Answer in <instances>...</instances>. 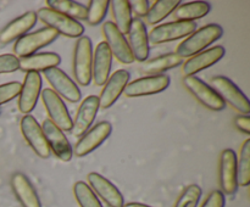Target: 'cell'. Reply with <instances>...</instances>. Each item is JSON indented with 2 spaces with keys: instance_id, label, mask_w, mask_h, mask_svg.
Instances as JSON below:
<instances>
[{
  "instance_id": "6da1fadb",
  "label": "cell",
  "mask_w": 250,
  "mask_h": 207,
  "mask_svg": "<svg viewBox=\"0 0 250 207\" xmlns=\"http://www.w3.org/2000/svg\"><path fill=\"white\" fill-rule=\"evenodd\" d=\"M222 33H224V31L219 24H207L190 36H188L187 39H185L177 46L176 54L182 58L192 57V56L202 53V50H204L205 48L211 45L214 41L221 38Z\"/></svg>"
},
{
  "instance_id": "7a4b0ae2",
  "label": "cell",
  "mask_w": 250,
  "mask_h": 207,
  "mask_svg": "<svg viewBox=\"0 0 250 207\" xmlns=\"http://www.w3.org/2000/svg\"><path fill=\"white\" fill-rule=\"evenodd\" d=\"M93 48L89 37L82 36L78 38L73 55V73L78 84L87 87L92 82Z\"/></svg>"
},
{
  "instance_id": "3957f363",
  "label": "cell",
  "mask_w": 250,
  "mask_h": 207,
  "mask_svg": "<svg viewBox=\"0 0 250 207\" xmlns=\"http://www.w3.org/2000/svg\"><path fill=\"white\" fill-rule=\"evenodd\" d=\"M37 19L45 23L58 34L68 38H81L84 33V27L76 19L53 11L49 7H42L37 12Z\"/></svg>"
},
{
  "instance_id": "277c9868",
  "label": "cell",
  "mask_w": 250,
  "mask_h": 207,
  "mask_svg": "<svg viewBox=\"0 0 250 207\" xmlns=\"http://www.w3.org/2000/svg\"><path fill=\"white\" fill-rule=\"evenodd\" d=\"M211 88L217 93L225 104H229L241 113L247 114L250 112V102L244 93L227 77L216 75L211 79Z\"/></svg>"
},
{
  "instance_id": "5b68a950",
  "label": "cell",
  "mask_w": 250,
  "mask_h": 207,
  "mask_svg": "<svg viewBox=\"0 0 250 207\" xmlns=\"http://www.w3.org/2000/svg\"><path fill=\"white\" fill-rule=\"evenodd\" d=\"M197 29L195 22H183V21H173L168 23H163L160 26H156L151 29L148 34V41L153 45L168 43V41L177 40V39L185 38L194 33Z\"/></svg>"
},
{
  "instance_id": "8992f818",
  "label": "cell",
  "mask_w": 250,
  "mask_h": 207,
  "mask_svg": "<svg viewBox=\"0 0 250 207\" xmlns=\"http://www.w3.org/2000/svg\"><path fill=\"white\" fill-rule=\"evenodd\" d=\"M58 38V33L49 27L39 29L33 33L22 36L17 39L14 45V53L16 57H26V56L33 55L37 50L48 46Z\"/></svg>"
},
{
  "instance_id": "52a82bcc",
  "label": "cell",
  "mask_w": 250,
  "mask_h": 207,
  "mask_svg": "<svg viewBox=\"0 0 250 207\" xmlns=\"http://www.w3.org/2000/svg\"><path fill=\"white\" fill-rule=\"evenodd\" d=\"M41 96L44 107L50 117L49 119L62 132H70L72 129L73 121L62 99L51 89H44L41 93Z\"/></svg>"
},
{
  "instance_id": "ba28073f",
  "label": "cell",
  "mask_w": 250,
  "mask_h": 207,
  "mask_svg": "<svg viewBox=\"0 0 250 207\" xmlns=\"http://www.w3.org/2000/svg\"><path fill=\"white\" fill-rule=\"evenodd\" d=\"M183 83H185L188 92L200 104L204 105L209 110H212V111H221L226 106L224 100L217 95V93L209 84H207L204 80L200 79V78L195 77V75H187L183 79Z\"/></svg>"
},
{
  "instance_id": "9c48e42d",
  "label": "cell",
  "mask_w": 250,
  "mask_h": 207,
  "mask_svg": "<svg viewBox=\"0 0 250 207\" xmlns=\"http://www.w3.org/2000/svg\"><path fill=\"white\" fill-rule=\"evenodd\" d=\"M20 127H21L22 135L26 139L32 150L36 152V155H38L41 158H48L51 151L46 143L42 127L39 126L37 119L32 114H24L22 117Z\"/></svg>"
},
{
  "instance_id": "30bf717a",
  "label": "cell",
  "mask_w": 250,
  "mask_h": 207,
  "mask_svg": "<svg viewBox=\"0 0 250 207\" xmlns=\"http://www.w3.org/2000/svg\"><path fill=\"white\" fill-rule=\"evenodd\" d=\"M46 80L53 88V92L60 97H63L70 102H78L81 100V90L75 82L63 72L62 70L58 67L50 68V70L44 71Z\"/></svg>"
},
{
  "instance_id": "8fae6325",
  "label": "cell",
  "mask_w": 250,
  "mask_h": 207,
  "mask_svg": "<svg viewBox=\"0 0 250 207\" xmlns=\"http://www.w3.org/2000/svg\"><path fill=\"white\" fill-rule=\"evenodd\" d=\"M41 127L50 151H53L56 157L63 162L71 161L73 156V150L63 132L59 129L50 119H45Z\"/></svg>"
},
{
  "instance_id": "7c38bea8",
  "label": "cell",
  "mask_w": 250,
  "mask_h": 207,
  "mask_svg": "<svg viewBox=\"0 0 250 207\" xmlns=\"http://www.w3.org/2000/svg\"><path fill=\"white\" fill-rule=\"evenodd\" d=\"M170 85V77L167 75H154L132 80L125 88V95L128 97L146 96L164 92Z\"/></svg>"
},
{
  "instance_id": "4fadbf2b",
  "label": "cell",
  "mask_w": 250,
  "mask_h": 207,
  "mask_svg": "<svg viewBox=\"0 0 250 207\" xmlns=\"http://www.w3.org/2000/svg\"><path fill=\"white\" fill-rule=\"evenodd\" d=\"M111 131L112 126L109 122H100L93 128L88 129L75 145V151H73L75 155L82 157L94 151L109 138Z\"/></svg>"
},
{
  "instance_id": "5bb4252c",
  "label": "cell",
  "mask_w": 250,
  "mask_h": 207,
  "mask_svg": "<svg viewBox=\"0 0 250 207\" xmlns=\"http://www.w3.org/2000/svg\"><path fill=\"white\" fill-rule=\"evenodd\" d=\"M103 33L105 37V43L111 51L112 56L117 58L121 63H132L134 61L133 55L131 53L128 43L124 34L116 28L114 22H105L103 26Z\"/></svg>"
},
{
  "instance_id": "9a60e30c",
  "label": "cell",
  "mask_w": 250,
  "mask_h": 207,
  "mask_svg": "<svg viewBox=\"0 0 250 207\" xmlns=\"http://www.w3.org/2000/svg\"><path fill=\"white\" fill-rule=\"evenodd\" d=\"M90 189L97 194L109 207H124V195L119 189L99 173L92 172L87 177Z\"/></svg>"
},
{
  "instance_id": "2e32d148",
  "label": "cell",
  "mask_w": 250,
  "mask_h": 207,
  "mask_svg": "<svg viewBox=\"0 0 250 207\" xmlns=\"http://www.w3.org/2000/svg\"><path fill=\"white\" fill-rule=\"evenodd\" d=\"M128 46L134 60L144 62L149 56V41L146 26L141 19H132L128 29Z\"/></svg>"
},
{
  "instance_id": "e0dca14e",
  "label": "cell",
  "mask_w": 250,
  "mask_h": 207,
  "mask_svg": "<svg viewBox=\"0 0 250 207\" xmlns=\"http://www.w3.org/2000/svg\"><path fill=\"white\" fill-rule=\"evenodd\" d=\"M42 90V75L38 72H28L21 84L19 94V110L24 114H28L36 107Z\"/></svg>"
},
{
  "instance_id": "ac0fdd59",
  "label": "cell",
  "mask_w": 250,
  "mask_h": 207,
  "mask_svg": "<svg viewBox=\"0 0 250 207\" xmlns=\"http://www.w3.org/2000/svg\"><path fill=\"white\" fill-rule=\"evenodd\" d=\"M129 72L126 70H119L107 78L106 83L102 90L99 96V107L102 109H109L116 102L125 88L128 84Z\"/></svg>"
},
{
  "instance_id": "d6986e66",
  "label": "cell",
  "mask_w": 250,
  "mask_h": 207,
  "mask_svg": "<svg viewBox=\"0 0 250 207\" xmlns=\"http://www.w3.org/2000/svg\"><path fill=\"white\" fill-rule=\"evenodd\" d=\"M220 185L225 194L233 195L237 191V156L232 149L222 151L220 157Z\"/></svg>"
},
{
  "instance_id": "ffe728a7",
  "label": "cell",
  "mask_w": 250,
  "mask_h": 207,
  "mask_svg": "<svg viewBox=\"0 0 250 207\" xmlns=\"http://www.w3.org/2000/svg\"><path fill=\"white\" fill-rule=\"evenodd\" d=\"M98 110H99V97L97 95H89L85 97L78 107L71 132L76 136H82L92 126Z\"/></svg>"
},
{
  "instance_id": "44dd1931",
  "label": "cell",
  "mask_w": 250,
  "mask_h": 207,
  "mask_svg": "<svg viewBox=\"0 0 250 207\" xmlns=\"http://www.w3.org/2000/svg\"><path fill=\"white\" fill-rule=\"evenodd\" d=\"M112 65V54L107 48L106 43L102 41L95 48L92 63V79L94 84L104 85L110 77V71Z\"/></svg>"
},
{
  "instance_id": "7402d4cb",
  "label": "cell",
  "mask_w": 250,
  "mask_h": 207,
  "mask_svg": "<svg viewBox=\"0 0 250 207\" xmlns=\"http://www.w3.org/2000/svg\"><path fill=\"white\" fill-rule=\"evenodd\" d=\"M224 56L225 48L220 45L202 51V53L192 56V57H189L186 61L185 65H183V73L186 75V77L187 75H194L195 73L200 72V71L205 70V68L219 62Z\"/></svg>"
},
{
  "instance_id": "603a6c76",
  "label": "cell",
  "mask_w": 250,
  "mask_h": 207,
  "mask_svg": "<svg viewBox=\"0 0 250 207\" xmlns=\"http://www.w3.org/2000/svg\"><path fill=\"white\" fill-rule=\"evenodd\" d=\"M11 188L22 207H42L38 194L23 173H15L11 177Z\"/></svg>"
},
{
  "instance_id": "cb8c5ba5",
  "label": "cell",
  "mask_w": 250,
  "mask_h": 207,
  "mask_svg": "<svg viewBox=\"0 0 250 207\" xmlns=\"http://www.w3.org/2000/svg\"><path fill=\"white\" fill-rule=\"evenodd\" d=\"M36 22L37 14L33 11L26 12L22 16L17 17L16 19L10 22L7 26H5L2 31L0 32V44L5 45V44L16 40L17 38H21L36 24Z\"/></svg>"
},
{
  "instance_id": "d4e9b609",
  "label": "cell",
  "mask_w": 250,
  "mask_h": 207,
  "mask_svg": "<svg viewBox=\"0 0 250 207\" xmlns=\"http://www.w3.org/2000/svg\"><path fill=\"white\" fill-rule=\"evenodd\" d=\"M20 60V70L23 72H44L50 68L58 67L60 65V56L55 53H41L21 57Z\"/></svg>"
},
{
  "instance_id": "484cf974",
  "label": "cell",
  "mask_w": 250,
  "mask_h": 207,
  "mask_svg": "<svg viewBox=\"0 0 250 207\" xmlns=\"http://www.w3.org/2000/svg\"><path fill=\"white\" fill-rule=\"evenodd\" d=\"M211 10L209 2L207 1H192L182 4L173 11V16L177 21L193 22V19H203Z\"/></svg>"
},
{
  "instance_id": "4316f807",
  "label": "cell",
  "mask_w": 250,
  "mask_h": 207,
  "mask_svg": "<svg viewBox=\"0 0 250 207\" xmlns=\"http://www.w3.org/2000/svg\"><path fill=\"white\" fill-rule=\"evenodd\" d=\"M111 7L112 17H114L115 26L122 34L128 33L129 26L132 23V11L128 0H112L109 2Z\"/></svg>"
},
{
  "instance_id": "83f0119b",
  "label": "cell",
  "mask_w": 250,
  "mask_h": 207,
  "mask_svg": "<svg viewBox=\"0 0 250 207\" xmlns=\"http://www.w3.org/2000/svg\"><path fill=\"white\" fill-rule=\"evenodd\" d=\"M182 62L183 58L180 57L177 54H165V55L158 56V57L148 61L146 65H143L142 71L144 73H148V75H159V73H163L164 71L171 70V68L182 65Z\"/></svg>"
},
{
  "instance_id": "f1b7e54d",
  "label": "cell",
  "mask_w": 250,
  "mask_h": 207,
  "mask_svg": "<svg viewBox=\"0 0 250 207\" xmlns=\"http://www.w3.org/2000/svg\"><path fill=\"white\" fill-rule=\"evenodd\" d=\"M46 5L53 11L70 17L73 19H85L87 16V7L77 1L71 0H48Z\"/></svg>"
},
{
  "instance_id": "f546056e",
  "label": "cell",
  "mask_w": 250,
  "mask_h": 207,
  "mask_svg": "<svg viewBox=\"0 0 250 207\" xmlns=\"http://www.w3.org/2000/svg\"><path fill=\"white\" fill-rule=\"evenodd\" d=\"M181 5L178 0H158L149 7L146 19L149 24H156L163 21L164 19L172 14L176 9Z\"/></svg>"
},
{
  "instance_id": "4dcf8cb0",
  "label": "cell",
  "mask_w": 250,
  "mask_h": 207,
  "mask_svg": "<svg viewBox=\"0 0 250 207\" xmlns=\"http://www.w3.org/2000/svg\"><path fill=\"white\" fill-rule=\"evenodd\" d=\"M237 184L241 187L250 184V139L243 143L237 161Z\"/></svg>"
},
{
  "instance_id": "1f68e13d",
  "label": "cell",
  "mask_w": 250,
  "mask_h": 207,
  "mask_svg": "<svg viewBox=\"0 0 250 207\" xmlns=\"http://www.w3.org/2000/svg\"><path fill=\"white\" fill-rule=\"evenodd\" d=\"M73 194H75V197L80 207H103L102 202L99 201L94 191L90 189L87 183L82 182V180L75 183Z\"/></svg>"
},
{
  "instance_id": "d6a6232c",
  "label": "cell",
  "mask_w": 250,
  "mask_h": 207,
  "mask_svg": "<svg viewBox=\"0 0 250 207\" xmlns=\"http://www.w3.org/2000/svg\"><path fill=\"white\" fill-rule=\"evenodd\" d=\"M109 2L107 0H92L88 2L87 16H85V21L88 22V24L97 26L104 19L109 10Z\"/></svg>"
},
{
  "instance_id": "836d02e7",
  "label": "cell",
  "mask_w": 250,
  "mask_h": 207,
  "mask_svg": "<svg viewBox=\"0 0 250 207\" xmlns=\"http://www.w3.org/2000/svg\"><path fill=\"white\" fill-rule=\"evenodd\" d=\"M202 197V189L197 184L188 185L176 201L175 207H197Z\"/></svg>"
},
{
  "instance_id": "e575fe53",
  "label": "cell",
  "mask_w": 250,
  "mask_h": 207,
  "mask_svg": "<svg viewBox=\"0 0 250 207\" xmlns=\"http://www.w3.org/2000/svg\"><path fill=\"white\" fill-rule=\"evenodd\" d=\"M21 92V83L10 82L0 85V106L19 96Z\"/></svg>"
},
{
  "instance_id": "d590c367",
  "label": "cell",
  "mask_w": 250,
  "mask_h": 207,
  "mask_svg": "<svg viewBox=\"0 0 250 207\" xmlns=\"http://www.w3.org/2000/svg\"><path fill=\"white\" fill-rule=\"evenodd\" d=\"M20 70V60L12 54L0 55V75L2 73H11Z\"/></svg>"
},
{
  "instance_id": "8d00e7d4",
  "label": "cell",
  "mask_w": 250,
  "mask_h": 207,
  "mask_svg": "<svg viewBox=\"0 0 250 207\" xmlns=\"http://www.w3.org/2000/svg\"><path fill=\"white\" fill-rule=\"evenodd\" d=\"M202 207H225V195L220 190H215L205 199Z\"/></svg>"
},
{
  "instance_id": "74e56055",
  "label": "cell",
  "mask_w": 250,
  "mask_h": 207,
  "mask_svg": "<svg viewBox=\"0 0 250 207\" xmlns=\"http://www.w3.org/2000/svg\"><path fill=\"white\" fill-rule=\"evenodd\" d=\"M129 6H131V11L134 12V15L138 17H146L149 11V1L146 0H133L129 1Z\"/></svg>"
},
{
  "instance_id": "f35d334b",
  "label": "cell",
  "mask_w": 250,
  "mask_h": 207,
  "mask_svg": "<svg viewBox=\"0 0 250 207\" xmlns=\"http://www.w3.org/2000/svg\"><path fill=\"white\" fill-rule=\"evenodd\" d=\"M234 124H236L237 128L241 132H243L244 134L249 135L250 134V118L249 116H237L234 118Z\"/></svg>"
},
{
  "instance_id": "ab89813d",
  "label": "cell",
  "mask_w": 250,
  "mask_h": 207,
  "mask_svg": "<svg viewBox=\"0 0 250 207\" xmlns=\"http://www.w3.org/2000/svg\"><path fill=\"white\" fill-rule=\"evenodd\" d=\"M124 207H150V206H148V205L139 204V202H129V204L124 205Z\"/></svg>"
}]
</instances>
